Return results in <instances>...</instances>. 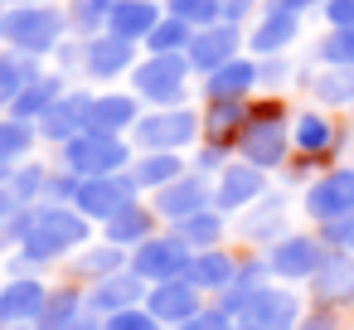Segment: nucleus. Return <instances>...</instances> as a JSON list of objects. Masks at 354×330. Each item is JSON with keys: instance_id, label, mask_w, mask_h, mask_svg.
<instances>
[{"instance_id": "b1692460", "label": "nucleus", "mask_w": 354, "mask_h": 330, "mask_svg": "<svg viewBox=\"0 0 354 330\" xmlns=\"http://www.w3.org/2000/svg\"><path fill=\"white\" fill-rule=\"evenodd\" d=\"M156 25H160V6H156V0H112V15H107V30H102V35L136 44V39H146Z\"/></svg>"}, {"instance_id": "39448f33", "label": "nucleus", "mask_w": 354, "mask_h": 330, "mask_svg": "<svg viewBox=\"0 0 354 330\" xmlns=\"http://www.w3.org/2000/svg\"><path fill=\"white\" fill-rule=\"evenodd\" d=\"M301 315H306V306H301V296L281 282H267L262 291H252L238 311H233V325L238 330H296L301 325Z\"/></svg>"}, {"instance_id": "4c0bfd02", "label": "nucleus", "mask_w": 354, "mask_h": 330, "mask_svg": "<svg viewBox=\"0 0 354 330\" xmlns=\"http://www.w3.org/2000/svg\"><path fill=\"white\" fill-rule=\"evenodd\" d=\"M39 141V127L35 122H20V117H0V165H20Z\"/></svg>"}, {"instance_id": "37998d69", "label": "nucleus", "mask_w": 354, "mask_h": 330, "mask_svg": "<svg viewBox=\"0 0 354 330\" xmlns=\"http://www.w3.org/2000/svg\"><path fill=\"white\" fill-rule=\"evenodd\" d=\"M315 59H320L325 68H354V30H335V35H325L320 49H315Z\"/></svg>"}, {"instance_id": "a211bd4d", "label": "nucleus", "mask_w": 354, "mask_h": 330, "mask_svg": "<svg viewBox=\"0 0 354 330\" xmlns=\"http://www.w3.org/2000/svg\"><path fill=\"white\" fill-rule=\"evenodd\" d=\"M233 54H238V30L223 25V20L194 30V39H189V49H185V59H189L194 73H214V68H223Z\"/></svg>"}, {"instance_id": "ea45409f", "label": "nucleus", "mask_w": 354, "mask_h": 330, "mask_svg": "<svg viewBox=\"0 0 354 330\" xmlns=\"http://www.w3.org/2000/svg\"><path fill=\"white\" fill-rule=\"evenodd\" d=\"M189 39H194V30H189L185 20L165 15V20L146 35V49H151V54H185V49H189Z\"/></svg>"}, {"instance_id": "6e6552de", "label": "nucleus", "mask_w": 354, "mask_h": 330, "mask_svg": "<svg viewBox=\"0 0 354 330\" xmlns=\"http://www.w3.org/2000/svg\"><path fill=\"white\" fill-rule=\"evenodd\" d=\"M189 243L175 233V228H165V233H151L141 248H131V272L146 282V286H156V282H175V277H185V267H189Z\"/></svg>"}, {"instance_id": "5701e85b", "label": "nucleus", "mask_w": 354, "mask_h": 330, "mask_svg": "<svg viewBox=\"0 0 354 330\" xmlns=\"http://www.w3.org/2000/svg\"><path fill=\"white\" fill-rule=\"evenodd\" d=\"M233 272H238V253H228V248H204V253H194V257H189L185 282H189V286H199L204 296H223V291H228V282H233Z\"/></svg>"}, {"instance_id": "423d86ee", "label": "nucleus", "mask_w": 354, "mask_h": 330, "mask_svg": "<svg viewBox=\"0 0 354 330\" xmlns=\"http://www.w3.org/2000/svg\"><path fill=\"white\" fill-rule=\"evenodd\" d=\"M189 59L185 54H151L131 78H136V93L156 107H185V93H189Z\"/></svg>"}, {"instance_id": "8fccbe9b", "label": "nucleus", "mask_w": 354, "mask_h": 330, "mask_svg": "<svg viewBox=\"0 0 354 330\" xmlns=\"http://www.w3.org/2000/svg\"><path fill=\"white\" fill-rule=\"evenodd\" d=\"M248 15H252V0H223V25L248 20Z\"/></svg>"}, {"instance_id": "c756f323", "label": "nucleus", "mask_w": 354, "mask_h": 330, "mask_svg": "<svg viewBox=\"0 0 354 330\" xmlns=\"http://www.w3.org/2000/svg\"><path fill=\"white\" fill-rule=\"evenodd\" d=\"M296 30H301V15L272 0V6L262 10V20H257V30H252V49L257 54H277V49H286L296 39Z\"/></svg>"}, {"instance_id": "f257e3e1", "label": "nucleus", "mask_w": 354, "mask_h": 330, "mask_svg": "<svg viewBox=\"0 0 354 330\" xmlns=\"http://www.w3.org/2000/svg\"><path fill=\"white\" fill-rule=\"evenodd\" d=\"M83 243H93V223L73 204H35L30 233L15 248V257H10V272H39L49 262H64Z\"/></svg>"}, {"instance_id": "0eeeda50", "label": "nucleus", "mask_w": 354, "mask_h": 330, "mask_svg": "<svg viewBox=\"0 0 354 330\" xmlns=\"http://www.w3.org/2000/svg\"><path fill=\"white\" fill-rule=\"evenodd\" d=\"M136 146L141 151H185L194 136H199V112L189 107H156V112H141L136 127H131Z\"/></svg>"}, {"instance_id": "bf43d9fd", "label": "nucleus", "mask_w": 354, "mask_h": 330, "mask_svg": "<svg viewBox=\"0 0 354 330\" xmlns=\"http://www.w3.org/2000/svg\"><path fill=\"white\" fill-rule=\"evenodd\" d=\"M0 330H39V325H0Z\"/></svg>"}, {"instance_id": "9d476101", "label": "nucleus", "mask_w": 354, "mask_h": 330, "mask_svg": "<svg viewBox=\"0 0 354 330\" xmlns=\"http://www.w3.org/2000/svg\"><path fill=\"white\" fill-rule=\"evenodd\" d=\"M325 243H320V233H281L262 257H267V267H272V282H310L315 277V267L325 262Z\"/></svg>"}, {"instance_id": "4be33fe9", "label": "nucleus", "mask_w": 354, "mask_h": 330, "mask_svg": "<svg viewBox=\"0 0 354 330\" xmlns=\"http://www.w3.org/2000/svg\"><path fill=\"white\" fill-rule=\"evenodd\" d=\"M339 127L325 117V112H301L296 122H291V151L296 156H320V161H335V151H339Z\"/></svg>"}, {"instance_id": "f03ea898", "label": "nucleus", "mask_w": 354, "mask_h": 330, "mask_svg": "<svg viewBox=\"0 0 354 330\" xmlns=\"http://www.w3.org/2000/svg\"><path fill=\"white\" fill-rule=\"evenodd\" d=\"M238 161L257 165V170H281L291 161V127H286V107L281 102H248V127L238 136Z\"/></svg>"}, {"instance_id": "49530a36", "label": "nucleus", "mask_w": 354, "mask_h": 330, "mask_svg": "<svg viewBox=\"0 0 354 330\" xmlns=\"http://www.w3.org/2000/svg\"><path fill=\"white\" fill-rule=\"evenodd\" d=\"M223 165H228V151H218V146H204V151L189 161V170H194V175H204V180H214Z\"/></svg>"}, {"instance_id": "c03bdc74", "label": "nucleus", "mask_w": 354, "mask_h": 330, "mask_svg": "<svg viewBox=\"0 0 354 330\" xmlns=\"http://www.w3.org/2000/svg\"><path fill=\"white\" fill-rule=\"evenodd\" d=\"M102 330H165L146 306H127V311H117V315H107L102 320Z\"/></svg>"}, {"instance_id": "4d7b16f0", "label": "nucleus", "mask_w": 354, "mask_h": 330, "mask_svg": "<svg viewBox=\"0 0 354 330\" xmlns=\"http://www.w3.org/2000/svg\"><path fill=\"white\" fill-rule=\"evenodd\" d=\"M344 253H354V219H349V238H344Z\"/></svg>"}, {"instance_id": "bb28decb", "label": "nucleus", "mask_w": 354, "mask_h": 330, "mask_svg": "<svg viewBox=\"0 0 354 330\" xmlns=\"http://www.w3.org/2000/svg\"><path fill=\"white\" fill-rule=\"evenodd\" d=\"M252 88H257V64L252 59H228L223 68H214L204 78V98L209 102H248Z\"/></svg>"}, {"instance_id": "864d4df0", "label": "nucleus", "mask_w": 354, "mask_h": 330, "mask_svg": "<svg viewBox=\"0 0 354 330\" xmlns=\"http://www.w3.org/2000/svg\"><path fill=\"white\" fill-rule=\"evenodd\" d=\"M10 209H15V199H10V190H0V223L10 219Z\"/></svg>"}, {"instance_id": "dca6fc26", "label": "nucleus", "mask_w": 354, "mask_h": 330, "mask_svg": "<svg viewBox=\"0 0 354 330\" xmlns=\"http://www.w3.org/2000/svg\"><path fill=\"white\" fill-rule=\"evenodd\" d=\"M165 330H175V325H185L189 315H199L204 311V291L199 286H189L185 277H175V282H156V286H146V301H141Z\"/></svg>"}, {"instance_id": "a19ab883", "label": "nucleus", "mask_w": 354, "mask_h": 330, "mask_svg": "<svg viewBox=\"0 0 354 330\" xmlns=\"http://www.w3.org/2000/svg\"><path fill=\"white\" fill-rule=\"evenodd\" d=\"M107 15H112V0H73V15H68V25L78 30V39L88 35H102L107 30Z\"/></svg>"}, {"instance_id": "c85d7f7f", "label": "nucleus", "mask_w": 354, "mask_h": 330, "mask_svg": "<svg viewBox=\"0 0 354 330\" xmlns=\"http://www.w3.org/2000/svg\"><path fill=\"white\" fill-rule=\"evenodd\" d=\"M88 311V301H83V286L78 282H59V286H49V296H44V306H39V330H68L78 315Z\"/></svg>"}, {"instance_id": "473e14b6", "label": "nucleus", "mask_w": 354, "mask_h": 330, "mask_svg": "<svg viewBox=\"0 0 354 330\" xmlns=\"http://www.w3.org/2000/svg\"><path fill=\"white\" fill-rule=\"evenodd\" d=\"M267 282H272V267H267V257H238V272H233L228 291H223V296H218L214 306L233 315V311H238V306H243V301H248L252 291H262Z\"/></svg>"}, {"instance_id": "13d9d810", "label": "nucleus", "mask_w": 354, "mask_h": 330, "mask_svg": "<svg viewBox=\"0 0 354 330\" xmlns=\"http://www.w3.org/2000/svg\"><path fill=\"white\" fill-rule=\"evenodd\" d=\"M6 180H10V165H0V190H6Z\"/></svg>"}, {"instance_id": "f704fd0d", "label": "nucleus", "mask_w": 354, "mask_h": 330, "mask_svg": "<svg viewBox=\"0 0 354 330\" xmlns=\"http://www.w3.org/2000/svg\"><path fill=\"white\" fill-rule=\"evenodd\" d=\"M64 93H68V88H64V78H44V73H39V78H35V83L10 102V117H20V122H39V117L64 98Z\"/></svg>"}, {"instance_id": "a878e982", "label": "nucleus", "mask_w": 354, "mask_h": 330, "mask_svg": "<svg viewBox=\"0 0 354 330\" xmlns=\"http://www.w3.org/2000/svg\"><path fill=\"white\" fill-rule=\"evenodd\" d=\"M127 262H131V253H127V248H117V243H107V238L83 243V248L73 253V282H78V286H93V282H102V277L122 272Z\"/></svg>"}, {"instance_id": "393cba45", "label": "nucleus", "mask_w": 354, "mask_h": 330, "mask_svg": "<svg viewBox=\"0 0 354 330\" xmlns=\"http://www.w3.org/2000/svg\"><path fill=\"white\" fill-rule=\"evenodd\" d=\"M243 127H248V102H209V112L199 117L204 146H218V151H228V156H233Z\"/></svg>"}, {"instance_id": "72a5a7b5", "label": "nucleus", "mask_w": 354, "mask_h": 330, "mask_svg": "<svg viewBox=\"0 0 354 330\" xmlns=\"http://www.w3.org/2000/svg\"><path fill=\"white\" fill-rule=\"evenodd\" d=\"M175 233L189 243V253H204V248H223V238H228V214H218L214 204L209 209H199V214H189L185 223H175Z\"/></svg>"}, {"instance_id": "de8ad7c7", "label": "nucleus", "mask_w": 354, "mask_h": 330, "mask_svg": "<svg viewBox=\"0 0 354 330\" xmlns=\"http://www.w3.org/2000/svg\"><path fill=\"white\" fill-rule=\"evenodd\" d=\"M325 6V20L335 30H354V0H320Z\"/></svg>"}, {"instance_id": "e433bc0d", "label": "nucleus", "mask_w": 354, "mask_h": 330, "mask_svg": "<svg viewBox=\"0 0 354 330\" xmlns=\"http://www.w3.org/2000/svg\"><path fill=\"white\" fill-rule=\"evenodd\" d=\"M39 78L30 54H0V112H10V102Z\"/></svg>"}, {"instance_id": "58836bf2", "label": "nucleus", "mask_w": 354, "mask_h": 330, "mask_svg": "<svg viewBox=\"0 0 354 330\" xmlns=\"http://www.w3.org/2000/svg\"><path fill=\"white\" fill-rule=\"evenodd\" d=\"M44 185H49V170L39 165V161H25L20 170H10V180H6V190H10V199L15 204H44Z\"/></svg>"}, {"instance_id": "412c9836", "label": "nucleus", "mask_w": 354, "mask_h": 330, "mask_svg": "<svg viewBox=\"0 0 354 330\" xmlns=\"http://www.w3.org/2000/svg\"><path fill=\"white\" fill-rule=\"evenodd\" d=\"M281 228H286V199L281 194H262L257 204H248L243 214H238V233L248 238V243H257V248H272L277 238H281Z\"/></svg>"}, {"instance_id": "5fc2aeb1", "label": "nucleus", "mask_w": 354, "mask_h": 330, "mask_svg": "<svg viewBox=\"0 0 354 330\" xmlns=\"http://www.w3.org/2000/svg\"><path fill=\"white\" fill-rule=\"evenodd\" d=\"M277 6H286V10H296V15H301V10H310V6H315V0H277Z\"/></svg>"}, {"instance_id": "2eb2a0df", "label": "nucleus", "mask_w": 354, "mask_h": 330, "mask_svg": "<svg viewBox=\"0 0 354 330\" xmlns=\"http://www.w3.org/2000/svg\"><path fill=\"white\" fill-rule=\"evenodd\" d=\"M44 296H49V282L39 272H10L0 282V325H35Z\"/></svg>"}, {"instance_id": "2f4dec72", "label": "nucleus", "mask_w": 354, "mask_h": 330, "mask_svg": "<svg viewBox=\"0 0 354 330\" xmlns=\"http://www.w3.org/2000/svg\"><path fill=\"white\" fill-rule=\"evenodd\" d=\"M83 64H88L93 78H117L122 68H131V44L112 39V35H93L83 44Z\"/></svg>"}, {"instance_id": "aec40b11", "label": "nucleus", "mask_w": 354, "mask_h": 330, "mask_svg": "<svg viewBox=\"0 0 354 330\" xmlns=\"http://www.w3.org/2000/svg\"><path fill=\"white\" fill-rule=\"evenodd\" d=\"M151 233H160V219H156V209L146 204V199H131V204H122L107 223H102V238L107 243H117V248H141Z\"/></svg>"}, {"instance_id": "3c124183", "label": "nucleus", "mask_w": 354, "mask_h": 330, "mask_svg": "<svg viewBox=\"0 0 354 330\" xmlns=\"http://www.w3.org/2000/svg\"><path fill=\"white\" fill-rule=\"evenodd\" d=\"M286 78V64L277 59V64H257V83H281Z\"/></svg>"}, {"instance_id": "cd10ccee", "label": "nucleus", "mask_w": 354, "mask_h": 330, "mask_svg": "<svg viewBox=\"0 0 354 330\" xmlns=\"http://www.w3.org/2000/svg\"><path fill=\"white\" fill-rule=\"evenodd\" d=\"M189 165L175 156V151H141L131 165H127V175L136 180V190L141 194H156V190H165L170 180H180Z\"/></svg>"}, {"instance_id": "6e6d98bb", "label": "nucleus", "mask_w": 354, "mask_h": 330, "mask_svg": "<svg viewBox=\"0 0 354 330\" xmlns=\"http://www.w3.org/2000/svg\"><path fill=\"white\" fill-rule=\"evenodd\" d=\"M0 6H6V0H0ZM10 6H49V0H10Z\"/></svg>"}, {"instance_id": "ddd939ff", "label": "nucleus", "mask_w": 354, "mask_h": 330, "mask_svg": "<svg viewBox=\"0 0 354 330\" xmlns=\"http://www.w3.org/2000/svg\"><path fill=\"white\" fill-rule=\"evenodd\" d=\"M267 194V170L248 165V161H228L214 175V209L218 214H243L248 204H257Z\"/></svg>"}, {"instance_id": "79ce46f5", "label": "nucleus", "mask_w": 354, "mask_h": 330, "mask_svg": "<svg viewBox=\"0 0 354 330\" xmlns=\"http://www.w3.org/2000/svg\"><path fill=\"white\" fill-rule=\"evenodd\" d=\"M170 15L185 20L189 30H199V25H218V20H223V0H170Z\"/></svg>"}, {"instance_id": "6ab92c4d", "label": "nucleus", "mask_w": 354, "mask_h": 330, "mask_svg": "<svg viewBox=\"0 0 354 330\" xmlns=\"http://www.w3.org/2000/svg\"><path fill=\"white\" fill-rule=\"evenodd\" d=\"M88 112H93V98L88 93H64L35 127H39V136L44 141H59V146H68L78 131H88Z\"/></svg>"}, {"instance_id": "20e7f679", "label": "nucleus", "mask_w": 354, "mask_h": 330, "mask_svg": "<svg viewBox=\"0 0 354 330\" xmlns=\"http://www.w3.org/2000/svg\"><path fill=\"white\" fill-rule=\"evenodd\" d=\"M131 146L122 136H102V131H78L68 146H64V170L78 175V180H93V175H122L131 165Z\"/></svg>"}, {"instance_id": "603ef678", "label": "nucleus", "mask_w": 354, "mask_h": 330, "mask_svg": "<svg viewBox=\"0 0 354 330\" xmlns=\"http://www.w3.org/2000/svg\"><path fill=\"white\" fill-rule=\"evenodd\" d=\"M68 330H102V315H93V311H83V315H78V320H73Z\"/></svg>"}, {"instance_id": "4468645a", "label": "nucleus", "mask_w": 354, "mask_h": 330, "mask_svg": "<svg viewBox=\"0 0 354 330\" xmlns=\"http://www.w3.org/2000/svg\"><path fill=\"white\" fill-rule=\"evenodd\" d=\"M306 286H310V301L325 306V311H344V306H354V253L330 248L325 262L315 267V277H310Z\"/></svg>"}, {"instance_id": "a18cd8bd", "label": "nucleus", "mask_w": 354, "mask_h": 330, "mask_svg": "<svg viewBox=\"0 0 354 330\" xmlns=\"http://www.w3.org/2000/svg\"><path fill=\"white\" fill-rule=\"evenodd\" d=\"M175 330H238V325H233V315H228V311L204 306L199 315H189V320H185V325H175Z\"/></svg>"}, {"instance_id": "7ed1b4c3", "label": "nucleus", "mask_w": 354, "mask_h": 330, "mask_svg": "<svg viewBox=\"0 0 354 330\" xmlns=\"http://www.w3.org/2000/svg\"><path fill=\"white\" fill-rule=\"evenodd\" d=\"M68 15H59L54 6H15V10H0V39H6L15 54H49L64 44Z\"/></svg>"}, {"instance_id": "9b49d317", "label": "nucleus", "mask_w": 354, "mask_h": 330, "mask_svg": "<svg viewBox=\"0 0 354 330\" xmlns=\"http://www.w3.org/2000/svg\"><path fill=\"white\" fill-rule=\"evenodd\" d=\"M131 199H141V190H136V180L122 170V175H93V180H78V190H73V209L88 219V223H107L122 204H131Z\"/></svg>"}, {"instance_id": "7c9ffc66", "label": "nucleus", "mask_w": 354, "mask_h": 330, "mask_svg": "<svg viewBox=\"0 0 354 330\" xmlns=\"http://www.w3.org/2000/svg\"><path fill=\"white\" fill-rule=\"evenodd\" d=\"M136 117H141V102H136V98H122V93H112V98H93L88 131L122 136V131H131V127H136Z\"/></svg>"}, {"instance_id": "c9c22d12", "label": "nucleus", "mask_w": 354, "mask_h": 330, "mask_svg": "<svg viewBox=\"0 0 354 330\" xmlns=\"http://www.w3.org/2000/svg\"><path fill=\"white\" fill-rule=\"evenodd\" d=\"M306 88H310V98L325 102V107H354V68H325V73H310Z\"/></svg>"}, {"instance_id": "f3484780", "label": "nucleus", "mask_w": 354, "mask_h": 330, "mask_svg": "<svg viewBox=\"0 0 354 330\" xmlns=\"http://www.w3.org/2000/svg\"><path fill=\"white\" fill-rule=\"evenodd\" d=\"M83 301H88L93 315L107 320V315H117V311H127V306H141V301H146V282H141L131 267H122V272H112V277L83 286Z\"/></svg>"}, {"instance_id": "09e8293b", "label": "nucleus", "mask_w": 354, "mask_h": 330, "mask_svg": "<svg viewBox=\"0 0 354 330\" xmlns=\"http://www.w3.org/2000/svg\"><path fill=\"white\" fill-rule=\"evenodd\" d=\"M296 330H344V325H339V311L315 306V311H306V315H301V325H296Z\"/></svg>"}, {"instance_id": "f8f14e48", "label": "nucleus", "mask_w": 354, "mask_h": 330, "mask_svg": "<svg viewBox=\"0 0 354 330\" xmlns=\"http://www.w3.org/2000/svg\"><path fill=\"white\" fill-rule=\"evenodd\" d=\"M151 209H156V219L160 223H185L189 214H199V209H209L214 204V180H204V175H194V170H185L180 180H170L165 190H156L151 199H146Z\"/></svg>"}, {"instance_id": "1a4fd4ad", "label": "nucleus", "mask_w": 354, "mask_h": 330, "mask_svg": "<svg viewBox=\"0 0 354 330\" xmlns=\"http://www.w3.org/2000/svg\"><path fill=\"white\" fill-rule=\"evenodd\" d=\"M306 214L310 223H339L354 219V165H330L306 185Z\"/></svg>"}]
</instances>
